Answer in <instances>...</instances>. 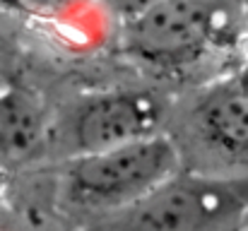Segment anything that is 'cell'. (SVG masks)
I'll return each mask as SVG.
<instances>
[{
    "label": "cell",
    "mask_w": 248,
    "mask_h": 231,
    "mask_svg": "<svg viewBox=\"0 0 248 231\" xmlns=\"http://www.w3.org/2000/svg\"><path fill=\"white\" fill-rule=\"evenodd\" d=\"M173 140L186 171L210 176L248 173V89L241 84L207 89L186 111L181 133Z\"/></svg>",
    "instance_id": "3957f363"
},
{
    "label": "cell",
    "mask_w": 248,
    "mask_h": 231,
    "mask_svg": "<svg viewBox=\"0 0 248 231\" xmlns=\"http://www.w3.org/2000/svg\"><path fill=\"white\" fill-rule=\"evenodd\" d=\"M12 2H19V0H12Z\"/></svg>",
    "instance_id": "52a82bcc"
},
{
    "label": "cell",
    "mask_w": 248,
    "mask_h": 231,
    "mask_svg": "<svg viewBox=\"0 0 248 231\" xmlns=\"http://www.w3.org/2000/svg\"><path fill=\"white\" fill-rule=\"evenodd\" d=\"M164 104L147 92H104L82 99L65 125V159L106 152L162 130Z\"/></svg>",
    "instance_id": "5b68a950"
},
{
    "label": "cell",
    "mask_w": 248,
    "mask_h": 231,
    "mask_svg": "<svg viewBox=\"0 0 248 231\" xmlns=\"http://www.w3.org/2000/svg\"><path fill=\"white\" fill-rule=\"evenodd\" d=\"M248 173L210 176L181 171L142 200L92 219L82 231H244Z\"/></svg>",
    "instance_id": "7a4b0ae2"
},
{
    "label": "cell",
    "mask_w": 248,
    "mask_h": 231,
    "mask_svg": "<svg viewBox=\"0 0 248 231\" xmlns=\"http://www.w3.org/2000/svg\"><path fill=\"white\" fill-rule=\"evenodd\" d=\"M46 140V121L36 99L19 92L0 94V161H24Z\"/></svg>",
    "instance_id": "8992f818"
},
{
    "label": "cell",
    "mask_w": 248,
    "mask_h": 231,
    "mask_svg": "<svg viewBox=\"0 0 248 231\" xmlns=\"http://www.w3.org/2000/svg\"><path fill=\"white\" fill-rule=\"evenodd\" d=\"M183 171V156L169 133L128 142L106 152L65 159L61 200L68 210L92 219L142 200Z\"/></svg>",
    "instance_id": "6da1fadb"
},
{
    "label": "cell",
    "mask_w": 248,
    "mask_h": 231,
    "mask_svg": "<svg viewBox=\"0 0 248 231\" xmlns=\"http://www.w3.org/2000/svg\"><path fill=\"white\" fill-rule=\"evenodd\" d=\"M217 29V0H152L125 24L123 46L145 65L183 68L202 58Z\"/></svg>",
    "instance_id": "277c9868"
}]
</instances>
